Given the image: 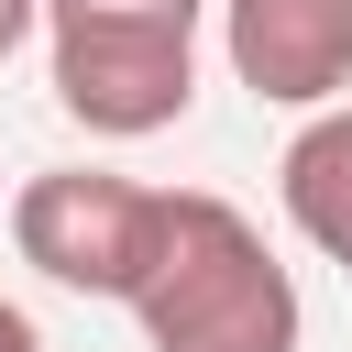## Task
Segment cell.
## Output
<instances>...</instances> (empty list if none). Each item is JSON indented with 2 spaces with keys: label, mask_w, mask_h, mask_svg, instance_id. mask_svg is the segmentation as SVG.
<instances>
[{
  "label": "cell",
  "mask_w": 352,
  "mask_h": 352,
  "mask_svg": "<svg viewBox=\"0 0 352 352\" xmlns=\"http://www.w3.org/2000/svg\"><path fill=\"white\" fill-rule=\"evenodd\" d=\"M132 319H143V352H297L308 330L275 242L209 187H165V231L132 286Z\"/></svg>",
  "instance_id": "1"
},
{
  "label": "cell",
  "mask_w": 352,
  "mask_h": 352,
  "mask_svg": "<svg viewBox=\"0 0 352 352\" xmlns=\"http://www.w3.org/2000/svg\"><path fill=\"white\" fill-rule=\"evenodd\" d=\"M220 0H44V77L55 110L99 143H143L198 99V33Z\"/></svg>",
  "instance_id": "2"
},
{
  "label": "cell",
  "mask_w": 352,
  "mask_h": 352,
  "mask_svg": "<svg viewBox=\"0 0 352 352\" xmlns=\"http://www.w3.org/2000/svg\"><path fill=\"white\" fill-rule=\"evenodd\" d=\"M154 231H165V187L110 176V165H44L11 198V253L66 297H121L132 308V286L154 264Z\"/></svg>",
  "instance_id": "3"
},
{
  "label": "cell",
  "mask_w": 352,
  "mask_h": 352,
  "mask_svg": "<svg viewBox=\"0 0 352 352\" xmlns=\"http://www.w3.org/2000/svg\"><path fill=\"white\" fill-rule=\"evenodd\" d=\"M220 55L264 110H330L352 88V0H220Z\"/></svg>",
  "instance_id": "4"
},
{
  "label": "cell",
  "mask_w": 352,
  "mask_h": 352,
  "mask_svg": "<svg viewBox=\"0 0 352 352\" xmlns=\"http://www.w3.org/2000/svg\"><path fill=\"white\" fill-rule=\"evenodd\" d=\"M275 198H286L297 242L330 253V264L352 275V99H330V110H308V121L286 132V154H275Z\"/></svg>",
  "instance_id": "5"
},
{
  "label": "cell",
  "mask_w": 352,
  "mask_h": 352,
  "mask_svg": "<svg viewBox=\"0 0 352 352\" xmlns=\"http://www.w3.org/2000/svg\"><path fill=\"white\" fill-rule=\"evenodd\" d=\"M33 33H44V0H0V66H11Z\"/></svg>",
  "instance_id": "6"
},
{
  "label": "cell",
  "mask_w": 352,
  "mask_h": 352,
  "mask_svg": "<svg viewBox=\"0 0 352 352\" xmlns=\"http://www.w3.org/2000/svg\"><path fill=\"white\" fill-rule=\"evenodd\" d=\"M0 352H44V330H33V319H22L11 297H0Z\"/></svg>",
  "instance_id": "7"
}]
</instances>
